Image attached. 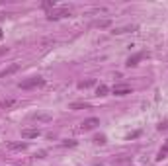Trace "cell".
<instances>
[{"mask_svg":"<svg viewBox=\"0 0 168 166\" xmlns=\"http://www.w3.org/2000/svg\"><path fill=\"white\" fill-rule=\"evenodd\" d=\"M45 80H43L41 76H33V78H28V80L20 82V88L22 90H29V88H37V86H43Z\"/></svg>","mask_w":168,"mask_h":166,"instance_id":"6da1fadb","label":"cell"},{"mask_svg":"<svg viewBox=\"0 0 168 166\" xmlns=\"http://www.w3.org/2000/svg\"><path fill=\"white\" fill-rule=\"evenodd\" d=\"M113 94L115 96H125V94H131V88L127 84H117V86H113Z\"/></svg>","mask_w":168,"mask_h":166,"instance_id":"7a4b0ae2","label":"cell"},{"mask_svg":"<svg viewBox=\"0 0 168 166\" xmlns=\"http://www.w3.org/2000/svg\"><path fill=\"white\" fill-rule=\"evenodd\" d=\"M18 71H20V65H18V63H14V65L6 66L4 71H0V76H4V78H6V76H12L14 72H18Z\"/></svg>","mask_w":168,"mask_h":166,"instance_id":"3957f363","label":"cell"},{"mask_svg":"<svg viewBox=\"0 0 168 166\" xmlns=\"http://www.w3.org/2000/svg\"><path fill=\"white\" fill-rule=\"evenodd\" d=\"M98 125H100L98 117H88L82 121V129H94V127H98Z\"/></svg>","mask_w":168,"mask_h":166,"instance_id":"277c9868","label":"cell"},{"mask_svg":"<svg viewBox=\"0 0 168 166\" xmlns=\"http://www.w3.org/2000/svg\"><path fill=\"white\" fill-rule=\"evenodd\" d=\"M70 12L66 8H63V10H57V12H51V14L47 16L49 20H61V18H65V16H69Z\"/></svg>","mask_w":168,"mask_h":166,"instance_id":"5b68a950","label":"cell"},{"mask_svg":"<svg viewBox=\"0 0 168 166\" xmlns=\"http://www.w3.org/2000/svg\"><path fill=\"white\" fill-rule=\"evenodd\" d=\"M16 104H18V100H14V98L0 100V109H10V108H14Z\"/></svg>","mask_w":168,"mask_h":166,"instance_id":"8992f818","label":"cell"},{"mask_svg":"<svg viewBox=\"0 0 168 166\" xmlns=\"http://www.w3.org/2000/svg\"><path fill=\"white\" fill-rule=\"evenodd\" d=\"M22 137L23 139H35V137H39V129H22Z\"/></svg>","mask_w":168,"mask_h":166,"instance_id":"52a82bcc","label":"cell"},{"mask_svg":"<svg viewBox=\"0 0 168 166\" xmlns=\"http://www.w3.org/2000/svg\"><path fill=\"white\" fill-rule=\"evenodd\" d=\"M143 57H145L143 53H135L133 57H129V59H127V66H135V65H139V61H141Z\"/></svg>","mask_w":168,"mask_h":166,"instance_id":"ba28073f","label":"cell"},{"mask_svg":"<svg viewBox=\"0 0 168 166\" xmlns=\"http://www.w3.org/2000/svg\"><path fill=\"white\" fill-rule=\"evenodd\" d=\"M8 147H10V151H26L28 143H10Z\"/></svg>","mask_w":168,"mask_h":166,"instance_id":"9c48e42d","label":"cell"},{"mask_svg":"<svg viewBox=\"0 0 168 166\" xmlns=\"http://www.w3.org/2000/svg\"><path fill=\"white\" fill-rule=\"evenodd\" d=\"M69 108L70 109H86V108H90V104L88 102H72Z\"/></svg>","mask_w":168,"mask_h":166,"instance_id":"30bf717a","label":"cell"},{"mask_svg":"<svg viewBox=\"0 0 168 166\" xmlns=\"http://www.w3.org/2000/svg\"><path fill=\"white\" fill-rule=\"evenodd\" d=\"M31 119H33V121H49L51 115H47V114H33Z\"/></svg>","mask_w":168,"mask_h":166,"instance_id":"8fae6325","label":"cell"},{"mask_svg":"<svg viewBox=\"0 0 168 166\" xmlns=\"http://www.w3.org/2000/svg\"><path fill=\"white\" fill-rule=\"evenodd\" d=\"M96 94H98V96H106V94H107V86H106V84H100L98 90H96Z\"/></svg>","mask_w":168,"mask_h":166,"instance_id":"7c38bea8","label":"cell"},{"mask_svg":"<svg viewBox=\"0 0 168 166\" xmlns=\"http://www.w3.org/2000/svg\"><path fill=\"white\" fill-rule=\"evenodd\" d=\"M135 29V25H131V28H119V29H115L113 33H117V35H121V33H127V31H133Z\"/></svg>","mask_w":168,"mask_h":166,"instance_id":"4fadbf2b","label":"cell"},{"mask_svg":"<svg viewBox=\"0 0 168 166\" xmlns=\"http://www.w3.org/2000/svg\"><path fill=\"white\" fill-rule=\"evenodd\" d=\"M94 84V80H86V82H78V86L80 88H88V86H92Z\"/></svg>","mask_w":168,"mask_h":166,"instance_id":"5bb4252c","label":"cell"},{"mask_svg":"<svg viewBox=\"0 0 168 166\" xmlns=\"http://www.w3.org/2000/svg\"><path fill=\"white\" fill-rule=\"evenodd\" d=\"M43 8H55V2H53V0H47V2H43Z\"/></svg>","mask_w":168,"mask_h":166,"instance_id":"9a60e30c","label":"cell"},{"mask_svg":"<svg viewBox=\"0 0 168 166\" xmlns=\"http://www.w3.org/2000/svg\"><path fill=\"white\" fill-rule=\"evenodd\" d=\"M98 28H107V25H110V22H107V20H104V22H98Z\"/></svg>","mask_w":168,"mask_h":166,"instance_id":"2e32d148","label":"cell"},{"mask_svg":"<svg viewBox=\"0 0 168 166\" xmlns=\"http://www.w3.org/2000/svg\"><path fill=\"white\" fill-rule=\"evenodd\" d=\"M94 141L98 143V145H104V143H106V137H96V139H94Z\"/></svg>","mask_w":168,"mask_h":166,"instance_id":"e0dca14e","label":"cell"},{"mask_svg":"<svg viewBox=\"0 0 168 166\" xmlns=\"http://www.w3.org/2000/svg\"><path fill=\"white\" fill-rule=\"evenodd\" d=\"M63 145H65V147H75V145H76V141H65Z\"/></svg>","mask_w":168,"mask_h":166,"instance_id":"ac0fdd59","label":"cell"},{"mask_svg":"<svg viewBox=\"0 0 168 166\" xmlns=\"http://www.w3.org/2000/svg\"><path fill=\"white\" fill-rule=\"evenodd\" d=\"M135 137H139V131H135V133H131V135H127V139H135Z\"/></svg>","mask_w":168,"mask_h":166,"instance_id":"d6986e66","label":"cell"},{"mask_svg":"<svg viewBox=\"0 0 168 166\" xmlns=\"http://www.w3.org/2000/svg\"><path fill=\"white\" fill-rule=\"evenodd\" d=\"M6 53H8V47H0V57H2V55H6Z\"/></svg>","mask_w":168,"mask_h":166,"instance_id":"ffe728a7","label":"cell"},{"mask_svg":"<svg viewBox=\"0 0 168 166\" xmlns=\"http://www.w3.org/2000/svg\"><path fill=\"white\" fill-rule=\"evenodd\" d=\"M159 129H168V121H166V123H160V125H159Z\"/></svg>","mask_w":168,"mask_h":166,"instance_id":"44dd1931","label":"cell"},{"mask_svg":"<svg viewBox=\"0 0 168 166\" xmlns=\"http://www.w3.org/2000/svg\"><path fill=\"white\" fill-rule=\"evenodd\" d=\"M162 151H164V152H168V143H166V145H164V149H162Z\"/></svg>","mask_w":168,"mask_h":166,"instance_id":"7402d4cb","label":"cell"},{"mask_svg":"<svg viewBox=\"0 0 168 166\" xmlns=\"http://www.w3.org/2000/svg\"><path fill=\"white\" fill-rule=\"evenodd\" d=\"M0 20H2V16H0Z\"/></svg>","mask_w":168,"mask_h":166,"instance_id":"603a6c76","label":"cell"}]
</instances>
